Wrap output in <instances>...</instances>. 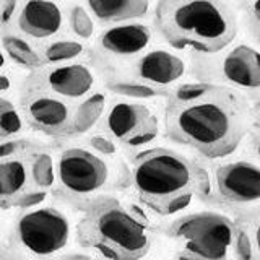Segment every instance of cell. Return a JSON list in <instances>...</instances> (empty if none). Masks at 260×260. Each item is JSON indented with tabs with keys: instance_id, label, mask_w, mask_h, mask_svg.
I'll return each mask as SVG.
<instances>
[{
	"instance_id": "obj_1",
	"label": "cell",
	"mask_w": 260,
	"mask_h": 260,
	"mask_svg": "<svg viewBox=\"0 0 260 260\" xmlns=\"http://www.w3.org/2000/svg\"><path fill=\"white\" fill-rule=\"evenodd\" d=\"M166 137L211 159L231 154L247 132V103L231 88L187 83L171 94Z\"/></svg>"
},
{
	"instance_id": "obj_2",
	"label": "cell",
	"mask_w": 260,
	"mask_h": 260,
	"mask_svg": "<svg viewBox=\"0 0 260 260\" xmlns=\"http://www.w3.org/2000/svg\"><path fill=\"white\" fill-rule=\"evenodd\" d=\"M154 24L176 49L219 52L238 35V18L224 0H158Z\"/></svg>"
},
{
	"instance_id": "obj_3",
	"label": "cell",
	"mask_w": 260,
	"mask_h": 260,
	"mask_svg": "<svg viewBox=\"0 0 260 260\" xmlns=\"http://www.w3.org/2000/svg\"><path fill=\"white\" fill-rule=\"evenodd\" d=\"M205 174L181 153L151 148L138 153L132 162L137 195L153 211L169 216L190 205L195 193L207 189Z\"/></svg>"
},
{
	"instance_id": "obj_4",
	"label": "cell",
	"mask_w": 260,
	"mask_h": 260,
	"mask_svg": "<svg viewBox=\"0 0 260 260\" xmlns=\"http://www.w3.org/2000/svg\"><path fill=\"white\" fill-rule=\"evenodd\" d=\"M77 236L81 246L109 260H140L153 242L148 223L114 197H100L89 203Z\"/></svg>"
},
{
	"instance_id": "obj_5",
	"label": "cell",
	"mask_w": 260,
	"mask_h": 260,
	"mask_svg": "<svg viewBox=\"0 0 260 260\" xmlns=\"http://www.w3.org/2000/svg\"><path fill=\"white\" fill-rule=\"evenodd\" d=\"M168 234L182 252L203 260H228L233 249L234 223L221 213L200 211L177 218Z\"/></svg>"
},
{
	"instance_id": "obj_6",
	"label": "cell",
	"mask_w": 260,
	"mask_h": 260,
	"mask_svg": "<svg viewBox=\"0 0 260 260\" xmlns=\"http://www.w3.org/2000/svg\"><path fill=\"white\" fill-rule=\"evenodd\" d=\"M15 233L28 252L38 257H49L69 244L70 223L57 208H35L18 218Z\"/></svg>"
},
{
	"instance_id": "obj_7",
	"label": "cell",
	"mask_w": 260,
	"mask_h": 260,
	"mask_svg": "<svg viewBox=\"0 0 260 260\" xmlns=\"http://www.w3.org/2000/svg\"><path fill=\"white\" fill-rule=\"evenodd\" d=\"M106 128L117 142L127 146H143L158 135V119L148 106L117 101L106 116Z\"/></svg>"
},
{
	"instance_id": "obj_8",
	"label": "cell",
	"mask_w": 260,
	"mask_h": 260,
	"mask_svg": "<svg viewBox=\"0 0 260 260\" xmlns=\"http://www.w3.org/2000/svg\"><path fill=\"white\" fill-rule=\"evenodd\" d=\"M60 185L73 195H89L103 189L109 171L106 162L91 151L70 148L62 153L57 166Z\"/></svg>"
},
{
	"instance_id": "obj_9",
	"label": "cell",
	"mask_w": 260,
	"mask_h": 260,
	"mask_svg": "<svg viewBox=\"0 0 260 260\" xmlns=\"http://www.w3.org/2000/svg\"><path fill=\"white\" fill-rule=\"evenodd\" d=\"M215 184L219 197L226 202L249 205L260 199V169L254 162L234 161L219 166Z\"/></svg>"
},
{
	"instance_id": "obj_10",
	"label": "cell",
	"mask_w": 260,
	"mask_h": 260,
	"mask_svg": "<svg viewBox=\"0 0 260 260\" xmlns=\"http://www.w3.org/2000/svg\"><path fill=\"white\" fill-rule=\"evenodd\" d=\"M24 114L36 128L49 135H63L70 130L69 106L51 94H31L24 101Z\"/></svg>"
},
{
	"instance_id": "obj_11",
	"label": "cell",
	"mask_w": 260,
	"mask_h": 260,
	"mask_svg": "<svg viewBox=\"0 0 260 260\" xmlns=\"http://www.w3.org/2000/svg\"><path fill=\"white\" fill-rule=\"evenodd\" d=\"M62 21L60 7L52 0H28L18 16L20 29L24 35L38 39L57 35L62 28Z\"/></svg>"
},
{
	"instance_id": "obj_12",
	"label": "cell",
	"mask_w": 260,
	"mask_h": 260,
	"mask_svg": "<svg viewBox=\"0 0 260 260\" xmlns=\"http://www.w3.org/2000/svg\"><path fill=\"white\" fill-rule=\"evenodd\" d=\"M221 73L231 85L255 91L260 86L258 52L247 44L236 46L221 62Z\"/></svg>"
},
{
	"instance_id": "obj_13",
	"label": "cell",
	"mask_w": 260,
	"mask_h": 260,
	"mask_svg": "<svg viewBox=\"0 0 260 260\" xmlns=\"http://www.w3.org/2000/svg\"><path fill=\"white\" fill-rule=\"evenodd\" d=\"M137 73L148 85L166 86L182 78L185 73V62L179 55L165 49H154L138 60Z\"/></svg>"
},
{
	"instance_id": "obj_14",
	"label": "cell",
	"mask_w": 260,
	"mask_h": 260,
	"mask_svg": "<svg viewBox=\"0 0 260 260\" xmlns=\"http://www.w3.org/2000/svg\"><path fill=\"white\" fill-rule=\"evenodd\" d=\"M151 31L142 23L117 24L101 32L100 44L104 51L116 55H134L150 44Z\"/></svg>"
},
{
	"instance_id": "obj_15",
	"label": "cell",
	"mask_w": 260,
	"mask_h": 260,
	"mask_svg": "<svg viewBox=\"0 0 260 260\" xmlns=\"http://www.w3.org/2000/svg\"><path fill=\"white\" fill-rule=\"evenodd\" d=\"M47 85L59 96L77 100L91 91L94 75L83 63L60 65L47 73Z\"/></svg>"
},
{
	"instance_id": "obj_16",
	"label": "cell",
	"mask_w": 260,
	"mask_h": 260,
	"mask_svg": "<svg viewBox=\"0 0 260 260\" xmlns=\"http://www.w3.org/2000/svg\"><path fill=\"white\" fill-rule=\"evenodd\" d=\"M86 4L96 18L104 23L142 18L150 8V0H86Z\"/></svg>"
},
{
	"instance_id": "obj_17",
	"label": "cell",
	"mask_w": 260,
	"mask_h": 260,
	"mask_svg": "<svg viewBox=\"0 0 260 260\" xmlns=\"http://www.w3.org/2000/svg\"><path fill=\"white\" fill-rule=\"evenodd\" d=\"M28 168L20 159H0V202H12L26 192Z\"/></svg>"
},
{
	"instance_id": "obj_18",
	"label": "cell",
	"mask_w": 260,
	"mask_h": 260,
	"mask_svg": "<svg viewBox=\"0 0 260 260\" xmlns=\"http://www.w3.org/2000/svg\"><path fill=\"white\" fill-rule=\"evenodd\" d=\"M106 108V94L104 93H94L88 96L86 100L81 103L75 114L72 117L70 128L75 134H85L91 128L98 119L101 117V114Z\"/></svg>"
},
{
	"instance_id": "obj_19",
	"label": "cell",
	"mask_w": 260,
	"mask_h": 260,
	"mask_svg": "<svg viewBox=\"0 0 260 260\" xmlns=\"http://www.w3.org/2000/svg\"><path fill=\"white\" fill-rule=\"evenodd\" d=\"M233 247L238 260H258L257 231L249 224H234Z\"/></svg>"
},
{
	"instance_id": "obj_20",
	"label": "cell",
	"mask_w": 260,
	"mask_h": 260,
	"mask_svg": "<svg viewBox=\"0 0 260 260\" xmlns=\"http://www.w3.org/2000/svg\"><path fill=\"white\" fill-rule=\"evenodd\" d=\"M4 49L16 63L23 65V67L35 69V67H39L41 65V59H39L38 52L21 38L5 36L4 38Z\"/></svg>"
},
{
	"instance_id": "obj_21",
	"label": "cell",
	"mask_w": 260,
	"mask_h": 260,
	"mask_svg": "<svg viewBox=\"0 0 260 260\" xmlns=\"http://www.w3.org/2000/svg\"><path fill=\"white\" fill-rule=\"evenodd\" d=\"M31 177L32 182L36 184L38 189L46 190L54 184V161L51 154L47 153H39L36 158L32 159L31 165Z\"/></svg>"
},
{
	"instance_id": "obj_22",
	"label": "cell",
	"mask_w": 260,
	"mask_h": 260,
	"mask_svg": "<svg viewBox=\"0 0 260 260\" xmlns=\"http://www.w3.org/2000/svg\"><path fill=\"white\" fill-rule=\"evenodd\" d=\"M23 128V119L15 106L0 98V138H8L20 134Z\"/></svg>"
},
{
	"instance_id": "obj_23",
	"label": "cell",
	"mask_w": 260,
	"mask_h": 260,
	"mask_svg": "<svg viewBox=\"0 0 260 260\" xmlns=\"http://www.w3.org/2000/svg\"><path fill=\"white\" fill-rule=\"evenodd\" d=\"M81 52H83V46L77 41H55L46 47L44 55L47 62L59 63L75 59Z\"/></svg>"
},
{
	"instance_id": "obj_24",
	"label": "cell",
	"mask_w": 260,
	"mask_h": 260,
	"mask_svg": "<svg viewBox=\"0 0 260 260\" xmlns=\"http://www.w3.org/2000/svg\"><path fill=\"white\" fill-rule=\"evenodd\" d=\"M109 89L125 98H134V100H150V98L162 94L156 86L148 83H132V81H117V83L109 85Z\"/></svg>"
},
{
	"instance_id": "obj_25",
	"label": "cell",
	"mask_w": 260,
	"mask_h": 260,
	"mask_svg": "<svg viewBox=\"0 0 260 260\" xmlns=\"http://www.w3.org/2000/svg\"><path fill=\"white\" fill-rule=\"evenodd\" d=\"M70 24H72L73 32L83 39L91 38L93 31H94V24H93L91 16H89V13L86 12V8H83L81 5H77L72 8Z\"/></svg>"
},
{
	"instance_id": "obj_26",
	"label": "cell",
	"mask_w": 260,
	"mask_h": 260,
	"mask_svg": "<svg viewBox=\"0 0 260 260\" xmlns=\"http://www.w3.org/2000/svg\"><path fill=\"white\" fill-rule=\"evenodd\" d=\"M46 199V190H29V192H24L21 193L18 199L15 200L13 205L16 207H21V208H32L39 205V203H43Z\"/></svg>"
},
{
	"instance_id": "obj_27",
	"label": "cell",
	"mask_w": 260,
	"mask_h": 260,
	"mask_svg": "<svg viewBox=\"0 0 260 260\" xmlns=\"http://www.w3.org/2000/svg\"><path fill=\"white\" fill-rule=\"evenodd\" d=\"M89 143H91V146H93L96 151H100L103 154H112V153H116V143H114L111 138L104 137V135H94V137H91Z\"/></svg>"
},
{
	"instance_id": "obj_28",
	"label": "cell",
	"mask_w": 260,
	"mask_h": 260,
	"mask_svg": "<svg viewBox=\"0 0 260 260\" xmlns=\"http://www.w3.org/2000/svg\"><path fill=\"white\" fill-rule=\"evenodd\" d=\"M20 148V142L16 140H8L0 145V159H8L13 153H16Z\"/></svg>"
},
{
	"instance_id": "obj_29",
	"label": "cell",
	"mask_w": 260,
	"mask_h": 260,
	"mask_svg": "<svg viewBox=\"0 0 260 260\" xmlns=\"http://www.w3.org/2000/svg\"><path fill=\"white\" fill-rule=\"evenodd\" d=\"M15 0H4V8H2V21H8L15 10Z\"/></svg>"
},
{
	"instance_id": "obj_30",
	"label": "cell",
	"mask_w": 260,
	"mask_h": 260,
	"mask_svg": "<svg viewBox=\"0 0 260 260\" xmlns=\"http://www.w3.org/2000/svg\"><path fill=\"white\" fill-rule=\"evenodd\" d=\"M12 86V81L10 78H8L7 75H0V93H4V91H8Z\"/></svg>"
},
{
	"instance_id": "obj_31",
	"label": "cell",
	"mask_w": 260,
	"mask_h": 260,
	"mask_svg": "<svg viewBox=\"0 0 260 260\" xmlns=\"http://www.w3.org/2000/svg\"><path fill=\"white\" fill-rule=\"evenodd\" d=\"M176 260H203V258L193 257V255H190V254H187V252L179 250L177 254H176Z\"/></svg>"
},
{
	"instance_id": "obj_32",
	"label": "cell",
	"mask_w": 260,
	"mask_h": 260,
	"mask_svg": "<svg viewBox=\"0 0 260 260\" xmlns=\"http://www.w3.org/2000/svg\"><path fill=\"white\" fill-rule=\"evenodd\" d=\"M60 260H96V258L89 257V255H83V254H72V255H67Z\"/></svg>"
},
{
	"instance_id": "obj_33",
	"label": "cell",
	"mask_w": 260,
	"mask_h": 260,
	"mask_svg": "<svg viewBox=\"0 0 260 260\" xmlns=\"http://www.w3.org/2000/svg\"><path fill=\"white\" fill-rule=\"evenodd\" d=\"M4 65H5V55L2 52V49H0V69H2Z\"/></svg>"
},
{
	"instance_id": "obj_34",
	"label": "cell",
	"mask_w": 260,
	"mask_h": 260,
	"mask_svg": "<svg viewBox=\"0 0 260 260\" xmlns=\"http://www.w3.org/2000/svg\"><path fill=\"white\" fill-rule=\"evenodd\" d=\"M5 260H15V258H5Z\"/></svg>"
}]
</instances>
